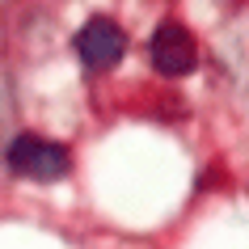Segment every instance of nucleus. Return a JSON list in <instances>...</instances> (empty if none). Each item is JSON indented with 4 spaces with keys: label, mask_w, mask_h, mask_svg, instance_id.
<instances>
[{
    "label": "nucleus",
    "mask_w": 249,
    "mask_h": 249,
    "mask_svg": "<svg viewBox=\"0 0 249 249\" xmlns=\"http://www.w3.org/2000/svg\"><path fill=\"white\" fill-rule=\"evenodd\" d=\"M152 64H157L160 76H186L190 68H195L198 51H195V38L186 34L182 26H173V21H165V26L152 34Z\"/></svg>",
    "instance_id": "obj_3"
},
{
    "label": "nucleus",
    "mask_w": 249,
    "mask_h": 249,
    "mask_svg": "<svg viewBox=\"0 0 249 249\" xmlns=\"http://www.w3.org/2000/svg\"><path fill=\"white\" fill-rule=\"evenodd\" d=\"M123 51H127V34L118 30V21H110V17H93V21L80 26V34H76V55H80L89 68L106 72V68H114L118 59H123Z\"/></svg>",
    "instance_id": "obj_2"
},
{
    "label": "nucleus",
    "mask_w": 249,
    "mask_h": 249,
    "mask_svg": "<svg viewBox=\"0 0 249 249\" xmlns=\"http://www.w3.org/2000/svg\"><path fill=\"white\" fill-rule=\"evenodd\" d=\"M9 169L21 173V178H59L68 173V152L55 140H42V135H17L9 144Z\"/></svg>",
    "instance_id": "obj_1"
}]
</instances>
